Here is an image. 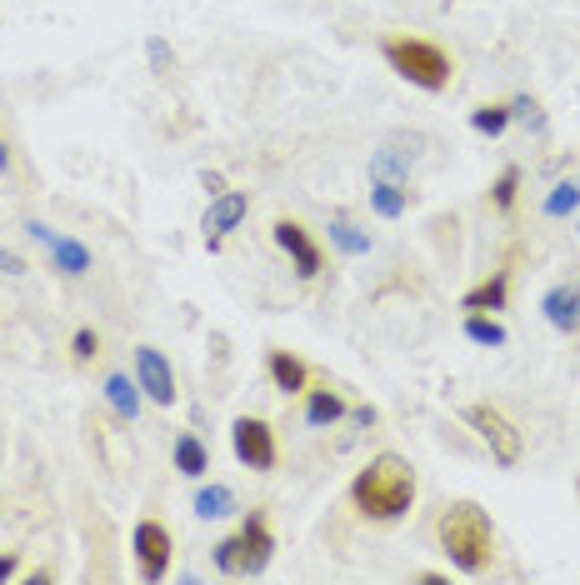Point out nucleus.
<instances>
[{
  "mask_svg": "<svg viewBox=\"0 0 580 585\" xmlns=\"http://www.w3.org/2000/svg\"><path fill=\"white\" fill-rule=\"evenodd\" d=\"M351 505H356L366 520H380V526H391V520L411 515V505H415V470H411V460L395 456V451L370 456L366 466L356 470V480H351Z\"/></svg>",
  "mask_w": 580,
  "mask_h": 585,
  "instance_id": "f257e3e1",
  "label": "nucleus"
},
{
  "mask_svg": "<svg viewBox=\"0 0 580 585\" xmlns=\"http://www.w3.org/2000/svg\"><path fill=\"white\" fill-rule=\"evenodd\" d=\"M436 536H440V550L450 555V565L465 575L490 571V561H496V526H490V515L475 501L446 505Z\"/></svg>",
  "mask_w": 580,
  "mask_h": 585,
  "instance_id": "f03ea898",
  "label": "nucleus"
},
{
  "mask_svg": "<svg viewBox=\"0 0 580 585\" xmlns=\"http://www.w3.org/2000/svg\"><path fill=\"white\" fill-rule=\"evenodd\" d=\"M380 56L391 66L401 81H411L415 91H446L450 75H455V60L436 46V40H421V36H386L380 40Z\"/></svg>",
  "mask_w": 580,
  "mask_h": 585,
  "instance_id": "7ed1b4c3",
  "label": "nucleus"
},
{
  "mask_svg": "<svg viewBox=\"0 0 580 585\" xmlns=\"http://www.w3.org/2000/svg\"><path fill=\"white\" fill-rule=\"evenodd\" d=\"M465 425H471V431L490 445V456H496L506 470H510V466H521V456H525V435L516 431V425H510L496 406H486V400L465 406Z\"/></svg>",
  "mask_w": 580,
  "mask_h": 585,
  "instance_id": "20e7f679",
  "label": "nucleus"
},
{
  "mask_svg": "<svg viewBox=\"0 0 580 585\" xmlns=\"http://www.w3.org/2000/svg\"><path fill=\"white\" fill-rule=\"evenodd\" d=\"M230 445H236V460L250 470H275V460H281V451H275V431L271 421H261V416H236V425H230Z\"/></svg>",
  "mask_w": 580,
  "mask_h": 585,
  "instance_id": "39448f33",
  "label": "nucleus"
},
{
  "mask_svg": "<svg viewBox=\"0 0 580 585\" xmlns=\"http://www.w3.org/2000/svg\"><path fill=\"white\" fill-rule=\"evenodd\" d=\"M131 550H135V565H141V581H166L170 575V555H176V540L161 520H141L131 536Z\"/></svg>",
  "mask_w": 580,
  "mask_h": 585,
  "instance_id": "423d86ee",
  "label": "nucleus"
},
{
  "mask_svg": "<svg viewBox=\"0 0 580 585\" xmlns=\"http://www.w3.org/2000/svg\"><path fill=\"white\" fill-rule=\"evenodd\" d=\"M271 235H275V246L296 260V276H300V281H316L320 270H325V250L316 246V235H310L300 221H275Z\"/></svg>",
  "mask_w": 580,
  "mask_h": 585,
  "instance_id": "0eeeda50",
  "label": "nucleus"
},
{
  "mask_svg": "<svg viewBox=\"0 0 580 585\" xmlns=\"http://www.w3.org/2000/svg\"><path fill=\"white\" fill-rule=\"evenodd\" d=\"M246 211H250V196H246V190H221V196L205 206V215H201L205 250H221V241L236 231L240 221H246Z\"/></svg>",
  "mask_w": 580,
  "mask_h": 585,
  "instance_id": "6e6552de",
  "label": "nucleus"
},
{
  "mask_svg": "<svg viewBox=\"0 0 580 585\" xmlns=\"http://www.w3.org/2000/svg\"><path fill=\"white\" fill-rule=\"evenodd\" d=\"M135 381H141L145 400H155V406H170V400H176V371H170V361L155 351V346L135 351Z\"/></svg>",
  "mask_w": 580,
  "mask_h": 585,
  "instance_id": "1a4fd4ad",
  "label": "nucleus"
},
{
  "mask_svg": "<svg viewBox=\"0 0 580 585\" xmlns=\"http://www.w3.org/2000/svg\"><path fill=\"white\" fill-rule=\"evenodd\" d=\"M541 311L545 320L560 330V336H576L580 330V281H560L541 295Z\"/></svg>",
  "mask_w": 580,
  "mask_h": 585,
  "instance_id": "9d476101",
  "label": "nucleus"
},
{
  "mask_svg": "<svg viewBox=\"0 0 580 585\" xmlns=\"http://www.w3.org/2000/svg\"><path fill=\"white\" fill-rule=\"evenodd\" d=\"M265 371H271V386L281 390V396H306V386H310V365L300 361V355H291V351H271V355H265Z\"/></svg>",
  "mask_w": 580,
  "mask_h": 585,
  "instance_id": "9b49d317",
  "label": "nucleus"
},
{
  "mask_svg": "<svg viewBox=\"0 0 580 585\" xmlns=\"http://www.w3.org/2000/svg\"><path fill=\"white\" fill-rule=\"evenodd\" d=\"M240 540H246V555H250V575H261L275 555V536H271V520L265 511H246V526H240Z\"/></svg>",
  "mask_w": 580,
  "mask_h": 585,
  "instance_id": "f8f14e48",
  "label": "nucleus"
},
{
  "mask_svg": "<svg viewBox=\"0 0 580 585\" xmlns=\"http://www.w3.org/2000/svg\"><path fill=\"white\" fill-rule=\"evenodd\" d=\"M345 416H351V406H345L341 390H331V386H316V390H310L306 386V425L325 431V425L345 421Z\"/></svg>",
  "mask_w": 580,
  "mask_h": 585,
  "instance_id": "ddd939ff",
  "label": "nucleus"
},
{
  "mask_svg": "<svg viewBox=\"0 0 580 585\" xmlns=\"http://www.w3.org/2000/svg\"><path fill=\"white\" fill-rule=\"evenodd\" d=\"M510 301V270H490L481 285L461 295V311H506Z\"/></svg>",
  "mask_w": 580,
  "mask_h": 585,
  "instance_id": "4468645a",
  "label": "nucleus"
},
{
  "mask_svg": "<svg viewBox=\"0 0 580 585\" xmlns=\"http://www.w3.org/2000/svg\"><path fill=\"white\" fill-rule=\"evenodd\" d=\"M370 211H376L380 221H401V215L411 211L405 180H370Z\"/></svg>",
  "mask_w": 580,
  "mask_h": 585,
  "instance_id": "2eb2a0df",
  "label": "nucleus"
},
{
  "mask_svg": "<svg viewBox=\"0 0 580 585\" xmlns=\"http://www.w3.org/2000/svg\"><path fill=\"white\" fill-rule=\"evenodd\" d=\"M50 270H60V276H85V270H91V246H81L75 235H56V241H50Z\"/></svg>",
  "mask_w": 580,
  "mask_h": 585,
  "instance_id": "dca6fc26",
  "label": "nucleus"
},
{
  "mask_svg": "<svg viewBox=\"0 0 580 585\" xmlns=\"http://www.w3.org/2000/svg\"><path fill=\"white\" fill-rule=\"evenodd\" d=\"M106 400H110V410H116L120 421H135V416H141L145 390H141V381H131V375H110V381H106Z\"/></svg>",
  "mask_w": 580,
  "mask_h": 585,
  "instance_id": "f3484780",
  "label": "nucleus"
},
{
  "mask_svg": "<svg viewBox=\"0 0 580 585\" xmlns=\"http://www.w3.org/2000/svg\"><path fill=\"white\" fill-rule=\"evenodd\" d=\"M176 470L180 476H190V480H201L205 470H211V451L201 445V435H176Z\"/></svg>",
  "mask_w": 580,
  "mask_h": 585,
  "instance_id": "a211bd4d",
  "label": "nucleus"
},
{
  "mask_svg": "<svg viewBox=\"0 0 580 585\" xmlns=\"http://www.w3.org/2000/svg\"><path fill=\"white\" fill-rule=\"evenodd\" d=\"M415 165V151H401V145H386V151L370 155V180H405Z\"/></svg>",
  "mask_w": 580,
  "mask_h": 585,
  "instance_id": "6ab92c4d",
  "label": "nucleus"
},
{
  "mask_svg": "<svg viewBox=\"0 0 580 585\" xmlns=\"http://www.w3.org/2000/svg\"><path fill=\"white\" fill-rule=\"evenodd\" d=\"M196 515H201V520L236 515V491H230V485H201V491H196Z\"/></svg>",
  "mask_w": 580,
  "mask_h": 585,
  "instance_id": "aec40b11",
  "label": "nucleus"
},
{
  "mask_svg": "<svg viewBox=\"0 0 580 585\" xmlns=\"http://www.w3.org/2000/svg\"><path fill=\"white\" fill-rule=\"evenodd\" d=\"M510 101H486V106H475L471 110V130L475 136H506L510 130Z\"/></svg>",
  "mask_w": 580,
  "mask_h": 585,
  "instance_id": "412c9836",
  "label": "nucleus"
},
{
  "mask_svg": "<svg viewBox=\"0 0 580 585\" xmlns=\"http://www.w3.org/2000/svg\"><path fill=\"white\" fill-rule=\"evenodd\" d=\"M215 571L221 575H250V555H246V540L236 536H225L221 546H215Z\"/></svg>",
  "mask_w": 580,
  "mask_h": 585,
  "instance_id": "4be33fe9",
  "label": "nucleus"
},
{
  "mask_svg": "<svg viewBox=\"0 0 580 585\" xmlns=\"http://www.w3.org/2000/svg\"><path fill=\"white\" fill-rule=\"evenodd\" d=\"M516 200H521V165H506L496 176V186H490V206H496L500 215L516 211Z\"/></svg>",
  "mask_w": 580,
  "mask_h": 585,
  "instance_id": "5701e85b",
  "label": "nucleus"
},
{
  "mask_svg": "<svg viewBox=\"0 0 580 585\" xmlns=\"http://www.w3.org/2000/svg\"><path fill=\"white\" fill-rule=\"evenodd\" d=\"M465 336L475 346H506V326L496 316H486V311H465Z\"/></svg>",
  "mask_w": 580,
  "mask_h": 585,
  "instance_id": "b1692460",
  "label": "nucleus"
},
{
  "mask_svg": "<svg viewBox=\"0 0 580 585\" xmlns=\"http://www.w3.org/2000/svg\"><path fill=\"white\" fill-rule=\"evenodd\" d=\"M576 211H580V186L576 180H560V186L545 196V215L560 221V215H576Z\"/></svg>",
  "mask_w": 580,
  "mask_h": 585,
  "instance_id": "393cba45",
  "label": "nucleus"
},
{
  "mask_svg": "<svg viewBox=\"0 0 580 585\" xmlns=\"http://www.w3.org/2000/svg\"><path fill=\"white\" fill-rule=\"evenodd\" d=\"M331 241L345 250V256H366V250H370V235H360L356 225L345 221V215H335V225H331Z\"/></svg>",
  "mask_w": 580,
  "mask_h": 585,
  "instance_id": "a878e982",
  "label": "nucleus"
},
{
  "mask_svg": "<svg viewBox=\"0 0 580 585\" xmlns=\"http://www.w3.org/2000/svg\"><path fill=\"white\" fill-rule=\"evenodd\" d=\"M95 355H100V336H95L91 326H81V330L71 336V361L85 365V361H95Z\"/></svg>",
  "mask_w": 580,
  "mask_h": 585,
  "instance_id": "bb28decb",
  "label": "nucleus"
},
{
  "mask_svg": "<svg viewBox=\"0 0 580 585\" xmlns=\"http://www.w3.org/2000/svg\"><path fill=\"white\" fill-rule=\"evenodd\" d=\"M145 50H151V66H155V75H170V66H176V50H170L161 36H151V46H145Z\"/></svg>",
  "mask_w": 580,
  "mask_h": 585,
  "instance_id": "cd10ccee",
  "label": "nucleus"
},
{
  "mask_svg": "<svg viewBox=\"0 0 580 585\" xmlns=\"http://www.w3.org/2000/svg\"><path fill=\"white\" fill-rule=\"evenodd\" d=\"M201 190H205V196H221V190H230V186H225V176H221V171H201Z\"/></svg>",
  "mask_w": 580,
  "mask_h": 585,
  "instance_id": "c85d7f7f",
  "label": "nucleus"
},
{
  "mask_svg": "<svg viewBox=\"0 0 580 585\" xmlns=\"http://www.w3.org/2000/svg\"><path fill=\"white\" fill-rule=\"evenodd\" d=\"M0 270H5V276H21V270H25V260L15 256V250H0Z\"/></svg>",
  "mask_w": 580,
  "mask_h": 585,
  "instance_id": "c756f323",
  "label": "nucleus"
},
{
  "mask_svg": "<svg viewBox=\"0 0 580 585\" xmlns=\"http://www.w3.org/2000/svg\"><path fill=\"white\" fill-rule=\"evenodd\" d=\"M15 571H21V555H15V550H5V555H0V581H11Z\"/></svg>",
  "mask_w": 580,
  "mask_h": 585,
  "instance_id": "7c9ffc66",
  "label": "nucleus"
},
{
  "mask_svg": "<svg viewBox=\"0 0 580 585\" xmlns=\"http://www.w3.org/2000/svg\"><path fill=\"white\" fill-rule=\"evenodd\" d=\"M351 421H356V425H376V421H380V410H376V406H356V410H351Z\"/></svg>",
  "mask_w": 580,
  "mask_h": 585,
  "instance_id": "2f4dec72",
  "label": "nucleus"
},
{
  "mask_svg": "<svg viewBox=\"0 0 580 585\" xmlns=\"http://www.w3.org/2000/svg\"><path fill=\"white\" fill-rule=\"evenodd\" d=\"M11 171V151H5V141H0V176Z\"/></svg>",
  "mask_w": 580,
  "mask_h": 585,
  "instance_id": "473e14b6",
  "label": "nucleus"
},
{
  "mask_svg": "<svg viewBox=\"0 0 580 585\" xmlns=\"http://www.w3.org/2000/svg\"><path fill=\"white\" fill-rule=\"evenodd\" d=\"M576 491H580V480H576Z\"/></svg>",
  "mask_w": 580,
  "mask_h": 585,
  "instance_id": "72a5a7b5",
  "label": "nucleus"
}]
</instances>
